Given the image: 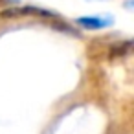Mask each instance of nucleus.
<instances>
[{
    "label": "nucleus",
    "instance_id": "7ed1b4c3",
    "mask_svg": "<svg viewBox=\"0 0 134 134\" xmlns=\"http://www.w3.org/2000/svg\"><path fill=\"white\" fill-rule=\"evenodd\" d=\"M129 50H130V42H125L123 46H116V48L110 52V55H112V57H118V55L121 57V55H123L125 52H129Z\"/></svg>",
    "mask_w": 134,
    "mask_h": 134
},
{
    "label": "nucleus",
    "instance_id": "20e7f679",
    "mask_svg": "<svg viewBox=\"0 0 134 134\" xmlns=\"http://www.w3.org/2000/svg\"><path fill=\"white\" fill-rule=\"evenodd\" d=\"M9 0H0V6H4V4H8Z\"/></svg>",
    "mask_w": 134,
    "mask_h": 134
},
{
    "label": "nucleus",
    "instance_id": "f03ea898",
    "mask_svg": "<svg viewBox=\"0 0 134 134\" xmlns=\"http://www.w3.org/2000/svg\"><path fill=\"white\" fill-rule=\"evenodd\" d=\"M77 26H83L86 30H101V28H107L112 20L110 19H99V17H79L77 20Z\"/></svg>",
    "mask_w": 134,
    "mask_h": 134
},
{
    "label": "nucleus",
    "instance_id": "f257e3e1",
    "mask_svg": "<svg viewBox=\"0 0 134 134\" xmlns=\"http://www.w3.org/2000/svg\"><path fill=\"white\" fill-rule=\"evenodd\" d=\"M17 17H55L52 11L39 9V8H9L0 11V19H17Z\"/></svg>",
    "mask_w": 134,
    "mask_h": 134
}]
</instances>
